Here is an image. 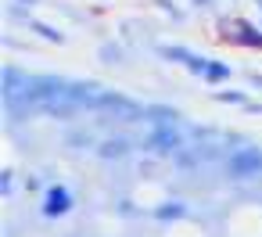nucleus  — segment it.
<instances>
[]
</instances>
